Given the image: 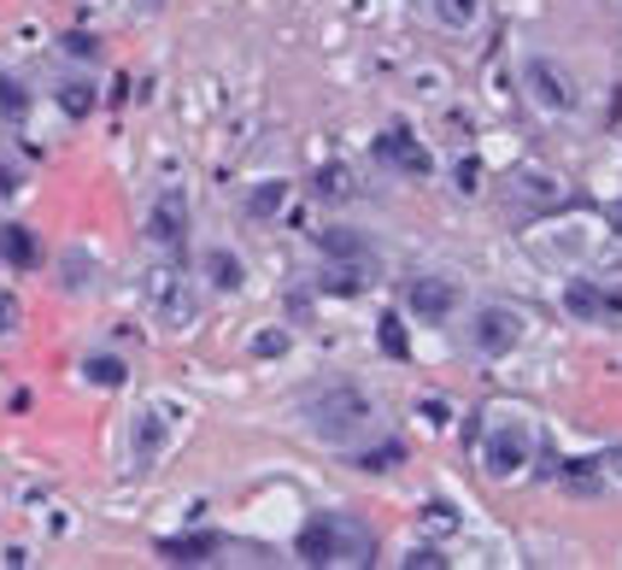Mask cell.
Masks as SVG:
<instances>
[{"label":"cell","mask_w":622,"mask_h":570,"mask_svg":"<svg viewBox=\"0 0 622 570\" xmlns=\"http://www.w3.org/2000/svg\"><path fill=\"white\" fill-rule=\"evenodd\" d=\"M293 552H300L306 564H376V535L358 524V517L318 512V517H306Z\"/></svg>","instance_id":"1"},{"label":"cell","mask_w":622,"mask_h":570,"mask_svg":"<svg viewBox=\"0 0 622 570\" xmlns=\"http://www.w3.org/2000/svg\"><path fill=\"white\" fill-rule=\"evenodd\" d=\"M306 429L318 441H330V447L358 441L370 429V394L353 388V383H335V388L311 394V401H306Z\"/></svg>","instance_id":"2"},{"label":"cell","mask_w":622,"mask_h":570,"mask_svg":"<svg viewBox=\"0 0 622 570\" xmlns=\"http://www.w3.org/2000/svg\"><path fill=\"white\" fill-rule=\"evenodd\" d=\"M142 306H147V318L159 324V330H188L195 313H200L195 283H188V271H177V265L142 271Z\"/></svg>","instance_id":"3"},{"label":"cell","mask_w":622,"mask_h":570,"mask_svg":"<svg viewBox=\"0 0 622 570\" xmlns=\"http://www.w3.org/2000/svg\"><path fill=\"white\" fill-rule=\"evenodd\" d=\"M529 459H534V436H529V424H517V418L493 424V429H488V441H481V471L499 476V482L517 476Z\"/></svg>","instance_id":"4"},{"label":"cell","mask_w":622,"mask_h":570,"mask_svg":"<svg viewBox=\"0 0 622 570\" xmlns=\"http://www.w3.org/2000/svg\"><path fill=\"white\" fill-rule=\"evenodd\" d=\"M517 341H523V313L517 306H476L470 318V348L488 359H506Z\"/></svg>","instance_id":"5"},{"label":"cell","mask_w":622,"mask_h":570,"mask_svg":"<svg viewBox=\"0 0 622 570\" xmlns=\"http://www.w3.org/2000/svg\"><path fill=\"white\" fill-rule=\"evenodd\" d=\"M523 83H529L534 107H546V112H569V107H576V77H569L558 59H529Z\"/></svg>","instance_id":"6"},{"label":"cell","mask_w":622,"mask_h":570,"mask_svg":"<svg viewBox=\"0 0 622 570\" xmlns=\"http://www.w3.org/2000/svg\"><path fill=\"white\" fill-rule=\"evenodd\" d=\"M406 306H411V318H423V324H446L458 306V283H446V276H411Z\"/></svg>","instance_id":"7"},{"label":"cell","mask_w":622,"mask_h":570,"mask_svg":"<svg viewBox=\"0 0 622 570\" xmlns=\"http://www.w3.org/2000/svg\"><path fill=\"white\" fill-rule=\"evenodd\" d=\"M511 206H523V212H558V206L569 200L558 177H546V171H517L511 188H506Z\"/></svg>","instance_id":"8"},{"label":"cell","mask_w":622,"mask_h":570,"mask_svg":"<svg viewBox=\"0 0 622 570\" xmlns=\"http://www.w3.org/2000/svg\"><path fill=\"white\" fill-rule=\"evenodd\" d=\"M165 441H170V406H153L135 418L130 429V453H135V471H153L165 459Z\"/></svg>","instance_id":"9"},{"label":"cell","mask_w":622,"mask_h":570,"mask_svg":"<svg viewBox=\"0 0 622 570\" xmlns=\"http://www.w3.org/2000/svg\"><path fill=\"white\" fill-rule=\"evenodd\" d=\"M376 160L393 165V171H406V177H429V171H435L429 147H423L411 130H388V135H376Z\"/></svg>","instance_id":"10"},{"label":"cell","mask_w":622,"mask_h":570,"mask_svg":"<svg viewBox=\"0 0 622 570\" xmlns=\"http://www.w3.org/2000/svg\"><path fill=\"white\" fill-rule=\"evenodd\" d=\"M182 235H188V206L177 195H165L147 212V241H153V248H182Z\"/></svg>","instance_id":"11"},{"label":"cell","mask_w":622,"mask_h":570,"mask_svg":"<svg viewBox=\"0 0 622 570\" xmlns=\"http://www.w3.org/2000/svg\"><path fill=\"white\" fill-rule=\"evenodd\" d=\"M0 259H7L12 271H36L42 248H36V235H30L24 223H0Z\"/></svg>","instance_id":"12"},{"label":"cell","mask_w":622,"mask_h":570,"mask_svg":"<svg viewBox=\"0 0 622 570\" xmlns=\"http://www.w3.org/2000/svg\"><path fill=\"white\" fill-rule=\"evenodd\" d=\"M564 313L581 324H604V283H569L564 288Z\"/></svg>","instance_id":"13"},{"label":"cell","mask_w":622,"mask_h":570,"mask_svg":"<svg viewBox=\"0 0 622 570\" xmlns=\"http://www.w3.org/2000/svg\"><path fill=\"white\" fill-rule=\"evenodd\" d=\"M159 552L170 564H206L218 552V535H177V541H159Z\"/></svg>","instance_id":"14"},{"label":"cell","mask_w":622,"mask_h":570,"mask_svg":"<svg viewBox=\"0 0 622 570\" xmlns=\"http://www.w3.org/2000/svg\"><path fill=\"white\" fill-rule=\"evenodd\" d=\"M323 253L330 259H347V265H370V241L358 235V230H323Z\"/></svg>","instance_id":"15"},{"label":"cell","mask_w":622,"mask_h":570,"mask_svg":"<svg viewBox=\"0 0 622 570\" xmlns=\"http://www.w3.org/2000/svg\"><path fill=\"white\" fill-rule=\"evenodd\" d=\"M241 276H247V271H241V259H235L230 248H212V253H206V283H212V288L235 295V288H241Z\"/></svg>","instance_id":"16"},{"label":"cell","mask_w":622,"mask_h":570,"mask_svg":"<svg viewBox=\"0 0 622 570\" xmlns=\"http://www.w3.org/2000/svg\"><path fill=\"white\" fill-rule=\"evenodd\" d=\"M82 376H89L95 388H124L130 365H124V359H112V353H95V359H82Z\"/></svg>","instance_id":"17"},{"label":"cell","mask_w":622,"mask_h":570,"mask_svg":"<svg viewBox=\"0 0 622 570\" xmlns=\"http://www.w3.org/2000/svg\"><path fill=\"white\" fill-rule=\"evenodd\" d=\"M435 19L446 30H470L481 19V0H435Z\"/></svg>","instance_id":"18"},{"label":"cell","mask_w":622,"mask_h":570,"mask_svg":"<svg viewBox=\"0 0 622 570\" xmlns=\"http://www.w3.org/2000/svg\"><path fill=\"white\" fill-rule=\"evenodd\" d=\"M376 341H382V353H388V359H406V353H411V341H406V324H400V313L376 318Z\"/></svg>","instance_id":"19"},{"label":"cell","mask_w":622,"mask_h":570,"mask_svg":"<svg viewBox=\"0 0 622 570\" xmlns=\"http://www.w3.org/2000/svg\"><path fill=\"white\" fill-rule=\"evenodd\" d=\"M393 464H406V447L400 441H382V447H370V453H358V471H393Z\"/></svg>","instance_id":"20"},{"label":"cell","mask_w":622,"mask_h":570,"mask_svg":"<svg viewBox=\"0 0 622 570\" xmlns=\"http://www.w3.org/2000/svg\"><path fill=\"white\" fill-rule=\"evenodd\" d=\"M282 200H288V183H258L253 195H247V212H253V218H270Z\"/></svg>","instance_id":"21"},{"label":"cell","mask_w":622,"mask_h":570,"mask_svg":"<svg viewBox=\"0 0 622 570\" xmlns=\"http://www.w3.org/2000/svg\"><path fill=\"white\" fill-rule=\"evenodd\" d=\"M323 288H335V295H358V288H365V265H347V259H341V265L323 276Z\"/></svg>","instance_id":"22"},{"label":"cell","mask_w":622,"mask_h":570,"mask_svg":"<svg viewBox=\"0 0 622 570\" xmlns=\"http://www.w3.org/2000/svg\"><path fill=\"white\" fill-rule=\"evenodd\" d=\"M318 195H323V200H347V195H353L347 171H341V165H323V171H318Z\"/></svg>","instance_id":"23"},{"label":"cell","mask_w":622,"mask_h":570,"mask_svg":"<svg viewBox=\"0 0 622 570\" xmlns=\"http://www.w3.org/2000/svg\"><path fill=\"white\" fill-rule=\"evenodd\" d=\"M423 524L441 529V535H453V529H458V506H453V500H429V506H423Z\"/></svg>","instance_id":"24"},{"label":"cell","mask_w":622,"mask_h":570,"mask_svg":"<svg viewBox=\"0 0 622 570\" xmlns=\"http://www.w3.org/2000/svg\"><path fill=\"white\" fill-rule=\"evenodd\" d=\"M59 107L71 112V118H89V112H95V89H82V83H65V89H59Z\"/></svg>","instance_id":"25"},{"label":"cell","mask_w":622,"mask_h":570,"mask_svg":"<svg viewBox=\"0 0 622 570\" xmlns=\"http://www.w3.org/2000/svg\"><path fill=\"white\" fill-rule=\"evenodd\" d=\"M89 283V253H65V288Z\"/></svg>","instance_id":"26"},{"label":"cell","mask_w":622,"mask_h":570,"mask_svg":"<svg viewBox=\"0 0 622 570\" xmlns=\"http://www.w3.org/2000/svg\"><path fill=\"white\" fill-rule=\"evenodd\" d=\"M253 353H258V359H276V353H288V336H282V330H265V336L253 341Z\"/></svg>","instance_id":"27"},{"label":"cell","mask_w":622,"mask_h":570,"mask_svg":"<svg viewBox=\"0 0 622 570\" xmlns=\"http://www.w3.org/2000/svg\"><path fill=\"white\" fill-rule=\"evenodd\" d=\"M406 564H411V570H441L446 559H441L435 547H418V552H406Z\"/></svg>","instance_id":"28"},{"label":"cell","mask_w":622,"mask_h":570,"mask_svg":"<svg viewBox=\"0 0 622 570\" xmlns=\"http://www.w3.org/2000/svg\"><path fill=\"white\" fill-rule=\"evenodd\" d=\"M65 47H71V54H77V59H89V54H100V47H95V36H89V30H71V36H65Z\"/></svg>","instance_id":"29"},{"label":"cell","mask_w":622,"mask_h":570,"mask_svg":"<svg viewBox=\"0 0 622 570\" xmlns=\"http://www.w3.org/2000/svg\"><path fill=\"white\" fill-rule=\"evenodd\" d=\"M458 188H464V195H476V188H481V165H476V160L458 165Z\"/></svg>","instance_id":"30"},{"label":"cell","mask_w":622,"mask_h":570,"mask_svg":"<svg viewBox=\"0 0 622 570\" xmlns=\"http://www.w3.org/2000/svg\"><path fill=\"white\" fill-rule=\"evenodd\" d=\"M604 324H622V283L604 288Z\"/></svg>","instance_id":"31"},{"label":"cell","mask_w":622,"mask_h":570,"mask_svg":"<svg viewBox=\"0 0 622 570\" xmlns=\"http://www.w3.org/2000/svg\"><path fill=\"white\" fill-rule=\"evenodd\" d=\"M0 100H7V112H12V118L24 112V95H19V83H0Z\"/></svg>","instance_id":"32"},{"label":"cell","mask_w":622,"mask_h":570,"mask_svg":"<svg viewBox=\"0 0 622 570\" xmlns=\"http://www.w3.org/2000/svg\"><path fill=\"white\" fill-rule=\"evenodd\" d=\"M12 324H19V300H0V336H7Z\"/></svg>","instance_id":"33"},{"label":"cell","mask_w":622,"mask_h":570,"mask_svg":"<svg viewBox=\"0 0 622 570\" xmlns=\"http://www.w3.org/2000/svg\"><path fill=\"white\" fill-rule=\"evenodd\" d=\"M599 464H604V476H617V482H622V447H611V453H604Z\"/></svg>","instance_id":"34"},{"label":"cell","mask_w":622,"mask_h":570,"mask_svg":"<svg viewBox=\"0 0 622 570\" xmlns=\"http://www.w3.org/2000/svg\"><path fill=\"white\" fill-rule=\"evenodd\" d=\"M611 230H617V235H622V200H617V206H611Z\"/></svg>","instance_id":"35"}]
</instances>
